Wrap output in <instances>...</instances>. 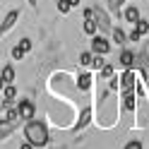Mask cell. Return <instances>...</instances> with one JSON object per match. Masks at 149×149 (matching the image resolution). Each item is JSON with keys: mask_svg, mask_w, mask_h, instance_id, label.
Instances as JSON below:
<instances>
[{"mask_svg": "<svg viewBox=\"0 0 149 149\" xmlns=\"http://www.w3.org/2000/svg\"><path fill=\"white\" fill-rule=\"evenodd\" d=\"M48 127H46L41 120H26L24 125V139H29L34 147H46L48 144Z\"/></svg>", "mask_w": 149, "mask_h": 149, "instance_id": "6da1fadb", "label": "cell"}, {"mask_svg": "<svg viewBox=\"0 0 149 149\" xmlns=\"http://www.w3.org/2000/svg\"><path fill=\"white\" fill-rule=\"evenodd\" d=\"M111 51V43L106 36H96L94 34V39H91V53H96V55H108Z\"/></svg>", "mask_w": 149, "mask_h": 149, "instance_id": "7a4b0ae2", "label": "cell"}, {"mask_svg": "<svg viewBox=\"0 0 149 149\" xmlns=\"http://www.w3.org/2000/svg\"><path fill=\"white\" fill-rule=\"evenodd\" d=\"M17 19H19V10H10V12L5 15V19L0 22V39H3V36L17 24Z\"/></svg>", "mask_w": 149, "mask_h": 149, "instance_id": "3957f363", "label": "cell"}, {"mask_svg": "<svg viewBox=\"0 0 149 149\" xmlns=\"http://www.w3.org/2000/svg\"><path fill=\"white\" fill-rule=\"evenodd\" d=\"M135 82H137V74L132 68H127L123 74H120V89L123 91H135Z\"/></svg>", "mask_w": 149, "mask_h": 149, "instance_id": "277c9868", "label": "cell"}, {"mask_svg": "<svg viewBox=\"0 0 149 149\" xmlns=\"http://www.w3.org/2000/svg\"><path fill=\"white\" fill-rule=\"evenodd\" d=\"M94 19H96V24H99V29H101V31H106V34H108L111 29H113V26H111V17H108L104 10H101L99 5L94 7Z\"/></svg>", "mask_w": 149, "mask_h": 149, "instance_id": "5b68a950", "label": "cell"}, {"mask_svg": "<svg viewBox=\"0 0 149 149\" xmlns=\"http://www.w3.org/2000/svg\"><path fill=\"white\" fill-rule=\"evenodd\" d=\"M17 111H19V118H22V120H31L34 113H36V106L31 104L29 99H22L19 106H17Z\"/></svg>", "mask_w": 149, "mask_h": 149, "instance_id": "8992f818", "label": "cell"}, {"mask_svg": "<svg viewBox=\"0 0 149 149\" xmlns=\"http://www.w3.org/2000/svg\"><path fill=\"white\" fill-rule=\"evenodd\" d=\"M139 17H142V15H139V7H135V5H130V7H125V10H123V19L130 22V24H135Z\"/></svg>", "mask_w": 149, "mask_h": 149, "instance_id": "52a82bcc", "label": "cell"}, {"mask_svg": "<svg viewBox=\"0 0 149 149\" xmlns=\"http://www.w3.org/2000/svg\"><path fill=\"white\" fill-rule=\"evenodd\" d=\"M17 125H19V120H12V123L10 120H0V139H5L10 132H15Z\"/></svg>", "mask_w": 149, "mask_h": 149, "instance_id": "ba28073f", "label": "cell"}, {"mask_svg": "<svg viewBox=\"0 0 149 149\" xmlns=\"http://www.w3.org/2000/svg\"><path fill=\"white\" fill-rule=\"evenodd\" d=\"M118 63L123 65L125 70L132 68V65H135V53H132V51H123V53H120V58H118Z\"/></svg>", "mask_w": 149, "mask_h": 149, "instance_id": "9c48e42d", "label": "cell"}, {"mask_svg": "<svg viewBox=\"0 0 149 149\" xmlns=\"http://www.w3.org/2000/svg\"><path fill=\"white\" fill-rule=\"evenodd\" d=\"M82 29H84V34L94 36V34L99 31V24H96V19H94V17H84V24H82Z\"/></svg>", "mask_w": 149, "mask_h": 149, "instance_id": "30bf717a", "label": "cell"}, {"mask_svg": "<svg viewBox=\"0 0 149 149\" xmlns=\"http://www.w3.org/2000/svg\"><path fill=\"white\" fill-rule=\"evenodd\" d=\"M77 89H79V91L91 89V74H89V72H82L79 77H77Z\"/></svg>", "mask_w": 149, "mask_h": 149, "instance_id": "8fae6325", "label": "cell"}, {"mask_svg": "<svg viewBox=\"0 0 149 149\" xmlns=\"http://www.w3.org/2000/svg\"><path fill=\"white\" fill-rule=\"evenodd\" d=\"M123 108L135 111V91H123Z\"/></svg>", "mask_w": 149, "mask_h": 149, "instance_id": "7c38bea8", "label": "cell"}, {"mask_svg": "<svg viewBox=\"0 0 149 149\" xmlns=\"http://www.w3.org/2000/svg\"><path fill=\"white\" fill-rule=\"evenodd\" d=\"M111 36H113V43H118V46H123L125 41H127V34L120 29V26H116V29H111Z\"/></svg>", "mask_w": 149, "mask_h": 149, "instance_id": "4fadbf2b", "label": "cell"}, {"mask_svg": "<svg viewBox=\"0 0 149 149\" xmlns=\"http://www.w3.org/2000/svg\"><path fill=\"white\" fill-rule=\"evenodd\" d=\"M0 77H3L5 84H12L15 82V68L12 65H3V74H0Z\"/></svg>", "mask_w": 149, "mask_h": 149, "instance_id": "5bb4252c", "label": "cell"}, {"mask_svg": "<svg viewBox=\"0 0 149 149\" xmlns=\"http://www.w3.org/2000/svg\"><path fill=\"white\" fill-rule=\"evenodd\" d=\"M89 120H91V108H84L82 116H79V120H77V125H74V130H82L84 125H89Z\"/></svg>", "mask_w": 149, "mask_h": 149, "instance_id": "9a60e30c", "label": "cell"}, {"mask_svg": "<svg viewBox=\"0 0 149 149\" xmlns=\"http://www.w3.org/2000/svg\"><path fill=\"white\" fill-rule=\"evenodd\" d=\"M135 68H139V70H142V68H149V55H147V53H137V55H135L132 70H135Z\"/></svg>", "mask_w": 149, "mask_h": 149, "instance_id": "2e32d148", "label": "cell"}, {"mask_svg": "<svg viewBox=\"0 0 149 149\" xmlns=\"http://www.w3.org/2000/svg\"><path fill=\"white\" fill-rule=\"evenodd\" d=\"M91 60H94V53H91V51L79 53V65H82V68H89V65H91Z\"/></svg>", "mask_w": 149, "mask_h": 149, "instance_id": "e0dca14e", "label": "cell"}, {"mask_svg": "<svg viewBox=\"0 0 149 149\" xmlns=\"http://www.w3.org/2000/svg\"><path fill=\"white\" fill-rule=\"evenodd\" d=\"M106 55H96L94 53V60H91V65H89V68H94V70H101V68H104V65H106Z\"/></svg>", "mask_w": 149, "mask_h": 149, "instance_id": "ac0fdd59", "label": "cell"}, {"mask_svg": "<svg viewBox=\"0 0 149 149\" xmlns=\"http://www.w3.org/2000/svg\"><path fill=\"white\" fill-rule=\"evenodd\" d=\"M70 10H72L70 0H58V12H60V15H68Z\"/></svg>", "mask_w": 149, "mask_h": 149, "instance_id": "d6986e66", "label": "cell"}, {"mask_svg": "<svg viewBox=\"0 0 149 149\" xmlns=\"http://www.w3.org/2000/svg\"><path fill=\"white\" fill-rule=\"evenodd\" d=\"M10 55H12V60H22V58H24V55H26V53H24V48H22V46H19V43H17V46H15V48H12V53H10Z\"/></svg>", "mask_w": 149, "mask_h": 149, "instance_id": "ffe728a7", "label": "cell"}, {"mask_svg": "<svg viewBox=\"0 0 149 149\" xmlns=\"http://www.w3.org/2000/svg\"><path fill=\"white\" fill-rule=\"evenodd\" d=\"M135 29H137V31H142V34H147V31H149V22L139 17V19L135 22Z\"/></svg>", "mask_w": 149, "mask_h": 149, "instance_id": "44dd1931", "label": "cell"}, {"mask_svg": "<svg viewBox=\"0 0 149 149\" xmlns=\"http://www.w3.org/2000/svg\"><path fill=\"white\" fill-rule=\"evenodd\" d=\"M99 72H101V77H104V79H111V77H113V65H108V63H106Z\"/></svg>", "mask_w": 149, "mask_h": 149, "instance_id": "7402d4cb", "label": "cell"}, {"mask_svg": "<svg viewBox=\"0 0 149 149\" xmlns=\"http://www.w3.org/2000/svg\"><path fill=\"white\" fill-rule=\"evenodd\" d=\"M118 87H120V77H116V74H113V77H111V82H108V89L116 91Z\"/></svg>", "mask_w": 149, "mask_h": 149, "instance_id": "603a6c76", "label": "cell"}, {"mask_svg": "<svg viewBox=\"0 0 149 149\" xmlns=\"http://www.w3.org/2000/svg\"><path fill=\"white\" fill-rule=\"evenodd\" d=\"M19 46H22V48H24V53H29L34 43H31V39H19Z\"/></svg>", "mask_w": 149, "mask_h": 149, "instance_id": "cb8c5ba5", "label": "cell"}, {"mask_svg": "<svg viewBox=\"0 0 149 149\" xmlns=\"http://www.w3.org/2000/svg\"><path fill=\"white\" fill-rule=\"evenodd\" d=\"M142 36H144L142 31H137V29H135V31H130V34H127V39H130V41H139Z\"/></svg>", "mask_w": 149, "mask_h": 149, "instance_id": "d4e9b609", "label": "cell"}, {"mask_svg": "<svg viewBox=\"0 0 149 149\" xmlns=\"http://www.w3.org/2000/svg\"><path fill=\"white\" fill-rule=\"evenodd\" d=\"M123 149H142V144H139L137 139H132V142H127V144H125Z\"/></svg>", "mask_w": 149, "mask_h": 149, "instance_id": "484cf974", "label": "cell"}, {"mask_svg": "<svg viewBox=\"0 0 149 149\" xmlns=\"http://www.w3.org/2000/svg\"><path fill=\"white\" fill-rule=\"evenodd\" d=\"M19 149H34V144H31V142H29V139H24V142H22V144H19Z\"/></svg>", "mask_w": 149, "mask_h": 149, "instance_id": "4316f807", "label": "cell"}, {"mask_svg": "<svg viewBox=\"0 0 149 149\" xmlns=\"http://www.w3.org/2000/svg\"><path fill=\"white\" fill-rule=\"evenodd\" d=\"M79 3H82V0H70V5H72V7H77Z\"/></svg>", "mask_w": 149, "mask_h": 149, "instance_id": "83f0119b", "label": "cell"}, {"mask_svg": "<svg viewBox=\"0 0 149 149\" xmlns=\"http://www.w3.org/2000/svg\"><path fill=\"white\" fill-rule=\"evenodd\" d=\"M26 3H29V5H31V7H36V0H26Z\"/></svg>", "mask_w": 149, "mask_h": 149, "instance_id": "f1b7e54d", "label": "cell"}, {"mask_svg": "<svg viewBox=\"0 0 149 149\" xmlns=\"http://www.w3.org/2000/svg\"><path fill=\"white\" fill-rule=\"evenodd\" d=\"M3 87H5V82H3V77H0V91H3Z\"/></svg>", "mask_w": 149, "mask_h": 149, "instance_id": "f546056e", "label": "cell"}, {"mask_svg": "<svg viewBox=\"0 0 149 149\" xmlns=\"http://www.w3.org/2000/svg\"><path fill=\"white\" fill-rule=\"evenodd\" d=\"M147 87H149V74H147Z\"/></svg>", "mask_w": 149, "mask_h": 149, "instance_id": "4dcf8cb0", "label": "cell"}, {"mask_svg": "<svg viewBox=\"0 0 149 149\" xmlns=\"http://www.w3.org/2000/svg\"><path fill=\"white\" fill-rule=\"evenodd\" d=\"M0 74H3V65H0Z\"/></svg>", "mask_w": 149, "mask_h": 149, "instance_id": "1f68e13d", "label": "cell"}]
</instances>
